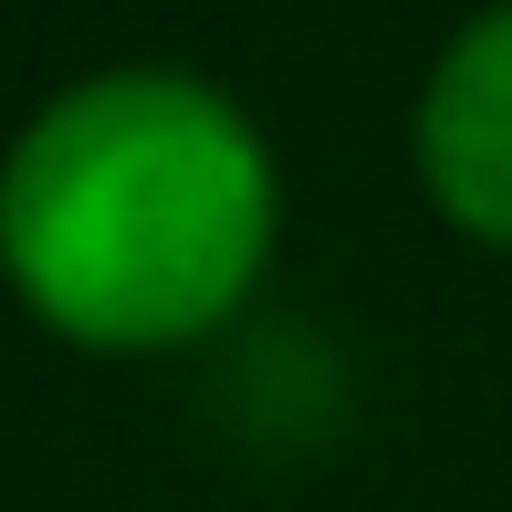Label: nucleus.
I'll return each mask as SVG.
<instances>
[{"label": "nucleus", "instance_id": "obj_1", "mask_svg": "<svg viewBox=\"0 0 512 512\" xmlns=\"http://www.w3.org/2000/svg\"><path fill=\"white\" fill-rule=\"evenodd\" d=\"M272 251V157L199 74H95L21 126L0 168V262L53 335L147 356L251 293Z\"/></svg>", "mask_w": 512, "mask_h": 512}, {"label": "nucleus", "instance_id": "obj_2", "mask_svg": "<svg viewBox=\"0 0 512 512\" xmlns=\"http://www.w3.org/2000/svg\"><path fill=\"white\" fill-rule=\"evenodd\" d=\"M418 178L471 241L512 251V11H481L418 95Z\"/></svg>", "mask_w": 512, "mask_h": 512}]
</instances>
